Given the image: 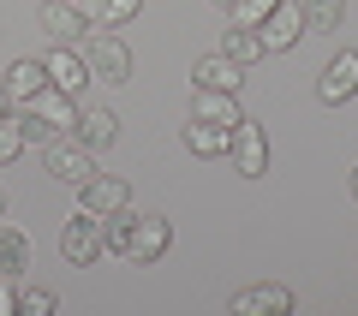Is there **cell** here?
Wrapping results in <instances>:
<instances>
[{
	"label": "cell",
	"mask_w": 358,
	"mask_h": 316,
	"mask_svg": "<svg viewBox=\"0 0 358 316\" xmlns=\"http://www.w3.org/2000/svg\"><path fill=\"white\" fill-rule=\"evenodd\" d=\"M78 54H84L90 78H102V84H126L131 78V48L120 36H96V30H90V36L78 42Z\"/></svg>",
	"instance_id": "6da1fadb"
},
{
	"label": "cell",
	"mask_w": 358,
	"mask_h": 316,
	"mask_svg": "<svg viewBox=\"0 0 358 316\" xmlns=\"http://www.w3.org/2000/svg\"><path fill=\"white\" fill-rule=\"evenodd\" d=\"M60 251H66V263H78V268H96V257H108L102 215H84V209H78V215L66 221V233H60Z\"/></svg>",
	"instance_id": "7a4b0ae2"
},
{
	"label": "cell",
	"mask_w": 358,
	"mask_h": 316,
	"mask_svg": "<svg viewBox=\"0 0 358 316\" xmlns=\"http://www.w3.org/2000/svg\"><path fill=\"white\" fill-rule=\"evenodd\" d=\"M42 173H48V179H60V185H84V179L90 173H96V150H84V143H60V138H54L48 143V150H42Z\"/></svg>",
	"instance_id": "3957f363"
},
{
	"label": "cell",
	"mask_w": 358,
	"mask_h": 316,
	"mask_svg": "<svg viewBox=\"0 0 358 316\" xmlns=\"http://www.w3.org/2000/svg\"><path fill=\"white\" fill-rule=\"evenodd\" d=\"M352 96H358V48H341L317 78V101L322 108H341V101H352Z\"/></svg>",
	"instance_id": "277c9868"
},
{
	"label": "cell",
	"mask_w": 358,
	"mask_h": 316,
	"mask_svg": "<svg viewBox=\"0 0 358 316\" xmlns=\"http://www.w3.org/2000/svg\"><path fill=\"white\" fill-rule=\"evenodd\" d=\"M227 155H233V167H239L245 179L268 173V131L257 126V120H239V126H233V138H227Z\"/></svg>",
	"instance_id": "5b68a950"
},
{
	"label": "cell",
	"mask_w": 358,
	"mask_h": 316,
	"mask_svg": "<svg viewBox=\"0 0 358 316\" xmlns=\"http://www.w3.org/2000/svg\"><path fill=\"white\" fill-rule=\"evenodd\" d=\"M126 203H131V191H126L120 173H90L84 185H78V209H84V215H114Z\"/></svg>",
	"instance_id": "8992f818"
},
{
	"label": "cell",
	"mask_w": 358,
	"mask_h": 316,
	"mask_svg": "<svg viewBox=\"0 0 358 316\" xmlns=\"http://www.w3.org/2000/svg\"><path fill=\"white\" fill-rule=\"evenodd\" d=\"M42 30H48L54 42H66V48H78L96 24L84 18V6H78V0H42Z\"/></svg>",
	"instance_id": "52a82bcc"
},
{
	"label": "cell",
	"mask_w": 358,
	"mask_h": 316,
	"mask_svg": "<svg viewBox=\"0 0 358 316\" xmlns=\"http://www.w3.org/2000/svg\"><path fill=\"white\" fill-rule=\"evenodd\" d=\"M167 245H173V227H167L162 215H138L131 221V239H126V257L131 263H162Z\"/></svg>",
	"instance_id": "ba28073f"
},
{
	"label": "cell",
	"mask_w": 358,
	"mask_h": 316,
	"mask_svg": "<svg viewBox=\"0 0 358 316\" xmlns=\"http://www.w3.org/2000/svg\"><path fill=\"white\" fill-rule=\"evenodd\" d=\"M257 36H263V54L293 48V42L305 36V13H299V6H287V0H275V6H268V18L257 24Z\"/></svg>",
	"instance_id": "9c48e42d"
},
{
	"label": "cell",
	"mask_w": 358,
	"mask_h": 316,
	"mask_svg": "<svg viewBox=\"0 0 358 316\" xmlns=\"http://www.w3.org/2000/svg\"><path fill=\"white\" fill-rule=\"evenodd\" d=\"M227 310L233 316H287L293 310V292L287 287H245V292L227 299Z\"/></svg>",
	"instance_id": "30bf717a"
},
{
	"label": "cell",
	"mask_w": 358,
	"mask_h": 316,
	"mask_svg": "<svg viewBox=\"0 0 358 316\" xmlns=\"http://www.w3.org/2000/svg\"><path fill=\"white\" fill-rule=\"evenodd\" d=\"M192 84H197V89H227V96H239L245 66L227 60V54H203V60H192Z\"/></svg>",
	"instance_id": "8fae6325"
},
{
	"label": "cell",
	"mask_w": 358,
	"mask_h": 316,
	"mask_svg": "<svg viewBox=\"0 0 358 316\" xmlns=\"http://www.w3.org/2000/svg\"><path fill=\"white\" fill-rule=\"evenodd\" d=\"M42 66H48V84H54V89H66V96H78V89L90 84L84 54H78V48H66V42H54V54H48Z\"/></svg>",
	"instance_id": "7c38bea8"
},
{
	"label": "cell",
	"mask_w": 358,
	"mask_h": 316,
	"mask_svg": "<svg viewBox=\"0 0 358 316\" xmlns=\"http://www.w3.org/2000/svg\"><path fill=\"white\" fill-rule=\"evenodd\" d=\"M0 89H6L13 101L42 96V89H48V66H42V60H13V66H6V78H0Z\"/></svg>",
	"instance_id": "4fadbf2b"
},
{
	"label": "cell",
	"mask_w": 358,
	"mask_h": 316,
	"mask_svg": "<svg viewBox=\"0 0 358 316\" xmlns=\"http://www.w3.org/2000/svg\"><path fill=\"white\" fill-rule=\"evenodd\" d=\"M192 120H209V126H239V96H227V89H197V101H192Z\"/></svg>",
	"instance_id": "5bb4252c"
},
{
	"label": "cell",
	"mask_w": 358,
	"mask_h": 316,
	"mask_svg": "<svg viewBox=\"0 0 358 316\" xmlns=\"http://www.w3.org/2000/svg\"><path fill=\"white\" fill-rule=\"evenodd\" d=\"M24 108H36V114H42V120H48V126H54V131H72V126H78V101H72V96H66V89H54V84H48V89H42V96H30V101H24Z\"/></svg>",
	"instance_id": "9a60e30c"
},
{
	"label": "cell",
	"mask_w": 358,
	"mask_h": 316,
	"mask_svg": "<svg viewBox=\"0 0 358 316\" xmlns=\"http://www.w3.org/2000/svg\"><path fill=\"white\" fill-rule=\"evenodd\" d=\"M72 138L84 143V150H108V143L120 138V114H108V108H96V114H78Z\"/></svg>",
	"instance_id": "2e32d148"
},
{
	"label": "cell",
	"mask_w": 358,
	"mask_h": 316,
	"mask_svg": "<svg viewBox=\"0 0 358 316\" xmlns=\"http://www.w3.org/2000/svg\"><path fill=\"white\" fill-rule=\"evenodd\" d=\"M179 138H185V150H192V155H203V161H209V155H227V138H233V131H227V126H209V120H185Z\"/></svg>",
	"instance_id": "e0dca14e"
},
{
	"label": "cell",
	"mask_w": 358,
	"mask_h": 316,
	"mask_svg": "<svg viewBox=\"0 0 358 316\" xmlns=\"http://www.w3.org/2000/svg\"><path fill=\"white\" fill-rule=\"evenodd\" d=\"M24 268H30V239H24V227H6V221H0V275L18 280Z\"/></svg>",
	"instance_id": "ac0fdd59"
},
{
	"label": "cell",
	"mask_w": 358,
	"mask_h": 316,
	"mask_svg": "<svg viewBox=\"0 0 358 316\" xmlns=\"http://www.w3.org/2000/svg\"><path fill=\"white\" fill-rule=\"evenodd\" d=\"M221 54H227V60H239V66H257V60H263V36H257V30H245V24H227Z\"/></svg>",
	"instance_id": "d6986e66"
},
{
	"label": "cell",
	"mask_w": 358,
	"mask_h": 316,
	"mask_svg": "<svg viewBox=\"0 0 358 316\" xmlns=\"http://www.w3.org/2000/svg\"><path fill=\"white\" fill-rule=\"evenodd\" d=\"M299 13H305V30H322V36H334V30H341V18H346V0H305Z\"/></svg>",
	"instance_id": "ffe728a7"
},
{
	"label": "cell",
	"mask_w": 358,
	"mask_h": 316,
	"mask_svg": "<svg viewBox=\"0 0 358 316\" xmlns=\"http://www.w3.org/2000/svg\"><path fill=\"white\" fill-rule=\"evenodd\" d=\"M90 24H131L138 18V0H78Z\"/></svg>",
	"instance_id": "44dd1931"
},
{
	"label": "cell",
	"mask_w": 358,
	"mask_h": 316,
	"mask_svg": "<svg viewBox=\"0 0 358 316\" xmlns=\"http://www.w3.org/2000/svg\"><path fill=\"white\" fill-rule=\"evenodd\" d=\"M131 221H138V215H131V203H126V209H114V215H102V239H108V251H120V257H126Z\"/></svg>",
	"instance_id": "7402d4cb"
},
{
	"label": "cell",
	"mask_w": 358,
	"mask_h": 316,
	"mask_svg": "<svg viewBox=\"0 0 358 316\" xmlns=\"http://www.w3.org/2000/svg\"><path fill=\"white\" fill-rule=\"evenodd\" d=\"M18 131H24V143H36V150H48V143L60 138V131H54L48 120L36 114V108H24V114H18Z\"/></svg>",
	"instance_id": "603a6c76"
},
{
	"label": "cell",
	"mask_w": 358,
	"mask_h": 316,
	"mask_svg": "<svg viewBox=\"0 0 358 316\" xmlns=\"http://www.w3.org/2000/svg\"><path fill=\"white\" fill-rule=\"evenodd\" d=\"M60 310V299H54L48 287H24L18 292V316H54Z\"/></svg>",
	"instance_id": "cb8c5ba5"
},
{
	"label": "cell",
	"mask_w": 358,
	"mask_h": 316,
	"mask_svg": "<svg viewBox=\"0 0 358 316\" xmlns=\"http://www.w3.org/2000/svg\"><path fill=\"white\" fill-rule=\"evenodd\" d=\"M24 150H30V143H24V131H18V114H6V120H0V167L18 161Z\"/></svg>",
	"instance_id": "d4e9b609"
},
{
	"label": "cell",
	"mask_w": 358,
	"mask_h": 316,
	"mask_svg": "<svg viewBox=\"0 0 358 316\" xmlns=\"http://www.w3.org/2000/svg\"><path fill=\"white\" fill-rule=\"evenodd\" d=\"M268 6H275V0H233L227 13H233V24H245V30H257L268 18Z\"/></svg>",
	"instance_id": "484cf974"
},
{
	"label": "cell",
	"mask_w": 358,
	"mask_h": 316,
	"mask_svg": "<svg viewBox=\"0 0 358 316\" xmlns=\"http://www.w3.org/2000/svg\"><path fill=\"white\" fill-rule=\"evenodd\" d=\"M0 316H18V287L0 275Z\"/></svg>",
	"instance_id": "4316f807"
},
{
	"label": "cell",
	"mask_w": 358,
	"mask_h": 316,
	"mask_svg": "<svg viewBox=\"0 0 358 316\" xmlns=\"http://www.w3.org/2000/svg\"><path fill=\"white\" fill-rule=\"evenodd\" d=\"M6 114H13V96H6V89H0V120H6Z\"/></svg>",
	"instance_id": "83f0119b"
},
{
	"label": "cell",
	"mask_w": 358,
	"mask_h": 316,
	"mask_svg": "<svg viewBox=\"0 0 358 316\" xmlns=\"http://www.w3.org/2000/svg\"><path fill=\"white\" fill-rule=\"evenodd\" d=\"M346 185H352V203H358V167H352V179H346Z\"/></svg>",
	"instance_id": "f1b7e54d"
},
{
	"label": "cell",
	"mask_w": 358,
	"mask_h": 316,
	"mask_svg": "<svg viewBox=\"0 0 358 316\" xmlns=\"http://www.w3.org/2000/svg\"><path fill=\"white\" fill-rule=\"evenodd\" d=\"M0 221H6V191H0Z\"/></svg>",
	"instance_id": "f546056e"
},
{
	"label": "cell",
	"mask_w": 358,
	"mask_h": 316,
	"mask_svg": "<svg viewBox=\"0 0 358 316\" xmlns=\"http://www.w3.org/2000/svg\"><path fill=\"white\" fill-rule=\"evenodd\" d=\"M215 6H233V0H215Z\"/></svg>",
	"instance_id": "4dcf8cb0"
}]
</instances>
